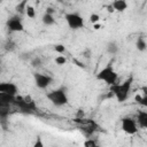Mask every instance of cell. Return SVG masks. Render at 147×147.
Instances as JSON below:
<instances>
[{
  "label": "cell",
  "instance_id": "cell-1",
  "mask_svg": "<svg viewBox=\"0 0 147 147\" xmlns=\"http://www.w3.org/2000/svg\"><path fill=\"white\" fill-rule=\"evenodd\" d=\"M132 83H133V76L131 75L123 83H121V84L119 83H116V84L109 86L110 87L109 91H111L114 93V96L117 99L118 102H124V101H126V99L130 95Z\"/></svg>",
  "mask_w": 147,
  "mask_h": 147
},
{
  "label": "cell",
  "instance_id": "cell-2",
  "mask_svg": "<svg viewBox=\"0 0 147 147\" xmlns=\"http://www.w3.org/2000/svg\"><path fill=\"white\" fill-rule=\"evenodd\" d=\"M96 79L98 80H102L105 82L107 85L111 86L114 84L117 83V79H118V75L117 72L114 70L113 65L110 63H108L105 68H102L98 74H96Z\"/></svg>",
  "mask_w": 147,
  "mask_h": 147
},
{
  "label": "cell",
  "instance_id": "cell-3",
  "mask_svg": "<svg viewBox=\"0 0 147 147\" xmlns=\"http://www.w3.org/2000/svg\"><path fill=\"white\" fill-rule=\"evenodd\" d=\"M46 98L56 107H61L68 103V95L65 92V88L60 87L56 90H53L46 94Z\"/></svg>",
  "mask_w": 147,
  "mask_h": 147
},
{
  "label": "cell",
  "instance_id": "cell-4",
  "mask_svg": "<svg viewBox=\"0 0 147 147\" xmlns=\"http://www.w3.org/2000/svg\"><path fill=\"white\" fill-rule=\"evenodd\" d=\"M68 26L72 30H77L84 26V20L78 13H68L64 15Z\"/></svg>",
  "mask_w": 147,
  "mask_h": 147
},
{
  "label": "cell",
  "instance_id": "cell-5",
  "mask_svg": "<svg viewBox=\"0 0 147 147\" xmlns=\"http://www.w3.org/2000/svg\"><path fill=\"white\" fill-rule=\"evenodd\" d=\"M121 127L122 130L126 133V134H136L138 132V125H137V122L132 118V117H123L121 119Z\"/></svg>",
  "mask_w": 147,
  "mask_h": 147
},
{
  "label": "cell",
  "instance_id": "cell-6",
  "mask_svg": "<svg viewBox=\"0 0 147 147\" xmlns=\"http://www.w3.org/2000/svg\"><path fill=\"white\" fill-rule=\"evenodd\" d=\"M14 105L17 106L18 109L22 110V111H24V113H30V111L36 110V103H34V101L28 102V101L24 99V96H22V95H17V94H16Z\"/></svg>",
  "mask_w": 147,
  "mask_h": 147
},
{
  "label": "cell",
  "instance_id": "cell-7",
  "mask_svg": "<svg viewBox=\"0 0 147 147\" xmlns=\"http://www.w3.org/2000/svg\"><path fill=\"white\" fill-rule=\"evenodd\" d=\"M33 79H34V84L38 88H46L48 87L52 83H53V78L48 75H44V74H39V72H36L33 74Z\"/></svg>",
  "mask_w": 147,
  "mask_h": 147
},
{
  "label": "cell",
  "instance_id": "cell-8",
  "mask_svg": "<svg viewBox=\"0 0 147 147\" xmlns=\"http://www.w3.org/2000/svg\"><path fill=\"white\" fill-rule=\"evenodd\" d=\"M7 28L13 32H22V31H24V25H23L22 21L16 16H14V17H11V18H9L7 21Z\"/></svg>",
  "mask_w": 147,
  "mask_h": 147
},
{
  "label": "cell",
  "instance_id": "cell-9",
  "mask_svg": "<svg viewBox=\"0 0 147 147\" xmlns=\"http://www.w3.org/2000/svg\"><path fill=\"white\" fill-rule=\"evenodd\" d=\"M0 92L11 94V95H16L17 92H18V88L14 83H1L0 84Z\"/></svg>",
  "mask_w": 147,
  "mask_h": 147
},
{
  "label": "cell",
  "instance_id": "cell-10",
  "mask_svg": "<svg viewBox=\"0 0 147 147\" xmlns=\"http://www.w3.org/2000/svg\"><path fill=\"white\" fill-rule=\"evenodd\" d=\"M15 96L16 95H11V94H7V93H1L0 92V105H3V106L14 105Z\"/></svg>",
  "mask_w": 147,
  "mask_h": 147
},
{
  "label": "cell",
  "instance_id": "cell-11",
  "mask_svg": "<svg viewBox=\"0 0 147 147\" xmlns=\"http://www.w3.org/2000/svg\"><path fill=\"white\" fill-rule=\"evenodd\" d=\"M137 122L139 127L142 129H147V111L145 110H140L137 114Z\"/></svg>",
  "mask_w": 147,
  "mask_h": 147
},
{
  "label": "cell",
  "instance_id": "cell-12",
  "mask_svg": "<svg viewBox=\"0 0 147 147\" xmlns=\"http://www.w3.org/2000/svg\"><path fill=\"white\" fill-rule=\"evenodd\" d=\"M111 6L114 7L115 11H119V13L125 11L126 8H127V3H126L125 0H114Z\"/></svg>",
  "mask_w": 147,
  "mask_h": 147
},
{
  "label": "cell",
  "instance_id": "cell-13",
  "mask_svg": "<svg viewBox=\"0 0 147 147\" xmlns=\"http://www.w3.org/2000/svg\"><path fill=\"white\" fill-rule=\"evenodd\" d=\"M41 21H42V23H44L45 25H48V26L55 24V18H54V16H53L52 14L45 13L44 16H42V18H41Z\"/></svg>",
  "mask_w": 147,
  "mask_h": 147
},
{
  "label": "cell",
  "instance_id": "cell-14",
  "mask_svg": "<svg viewBox=\"0 0 147 147\" xmlns=\"http://www.w3.org/2000/svg\"><path fill=\"white\" fill-rule=\"evenodd\" d=\"M136 47L139 52H145L147 49V42L145 41V39L142 37H139L137 39V42H136Z\"/></svg>",
  "mask_w": 147,
  "mask_h": 147
},
{
  "label": "cell",
  "instance_id": "cell-15",
  "mask_svg": "<svg viewBox=\"0 0 147 147\" xmlns=\"http://www.w3.org/2000/svg\"><path fill=\"white\" fill-rule=\"evenodd\" d=\"M118 49H119V48H118V46H117V44H116L115 41L108 42V45H107V52H108L109 54L115 55V54H117Z\"/></svg>",
  "mask_w": 147,
  "mask_h": 147
},
{
  "label": "cell",
  "instance_id": "cell-16",
  "mask_svg": "<svg viewBox=\"0 0 147 147\" xmlns=\"http://www.w3.org/2000/svg\"><path fill=\"white\" fill-rule=\"evenodd\" d=\"M25 14H26V16L29 18H34L36 17V9H34V7L31 6V5H28L26 9H25Z\"/></svg>",
  "mask_w": 147,
  "mask_h": 147
},
{
  "label": "cell",
  "instance_id": "cell-17",
  "mask_svg": "<svg viewBox=\"0 0 147 147\" xmlns=\"http://www.w3.org/2000/svg\"><path fill=\"white\" fill-rule=\"evenodd\" d=\"M26 2H28V0H23L21 3H18V5L15 7L16 11L20 13V14H24V13H25V9H26V6H28Z\"/></svg>",
  "mask_w": 147,
  "mask_h": 147
},
{
  "label": "cell",
  "instance_id": "cell-18",
  "mask_svg": "<svg viewBox=\"0 0 147 147\" xmlns=\"http://www.w3.org/2000/svg\"><path fill=\"white\" fill-rule=\"evenodd\" d=\"M85 147H98V142L93 139V138H87L85 141H84V144H83Z\"/></svg>",
  "mask_w": 147,
  "mask_h": 147
},
{
  "label": "cell",
  "instance_id": "cell-19",
  "mask_svg": "<svg viewBox=\"0 0 147 147\" xmlns=\"http://www.w3.org/2000/svg\"><path fill=\"white\" fill-rule=\"evenodd\" d=\"M55 63L59 64V65H63V64L67 63V59H65L63 55H57V56L55 57Z\"/></svg>",
  "mask_w": 147,
  "mask_h": 147
},
{
  "label": "cell",
  "instance_id": "cell-20",
  "mask_svg": "<svg viewBox=\"0 0 147 147\" xmlns=\"http://www.w3.org/2000/svg\"><path fill=\"white\" fill-rule=\"evenodd\" d=\"M54 51L59 54H63V53H65V47L62 44H57V45L54 46Z\"/></svg>",
  "mask_w": 147,
  "mask_h": 147
},
{
  "label": "cell",
  "instance_id": "cell-21",
  "mask_svg": "<svg viewBox=\"0 0 147 147\" xmlns=\"http://www.w3.org/2000/svg\"><path fill=\"white\" fill-rule=\"evenodd\" d=\"M99 20H100V16H99L98 14L93 13V14H91V15H90V22H91L92 24L98 23V22H99Z\"/></svg>",
  "mask_w": 147,
  "mask_h": 147
},
{
  "label": "cell",
  "instance_id": "cell-22",
  "mask_svg": "<svg viewBox=\"0 0 147 147\" xmlns=\"http://www.w3.org/2000/svg\"><path fill=\"white\" fill-rule=\"evenodd\" d=\"M40 64H41L40 57H34V59L31 61V65H32V67H39Z\"/></svg>",
  "mask_w": 147,
  "mask_h": 147
},
{
  "label": "cell",
  "instance_id": "cell-23",
  "mask_svg": "<svg viewBox=\"0 0 147 147\" xmlns=\"http://www.w3.org/2000/svg\"><path fill=\"white\" fill-rule=\"evenodd\" d=\"M33 147H44V144H42V141H41V138H37V140H36V142L33 144Z\"/></svg>",
  "mask_w": 147,
  "mask_h": 147
},
{
  "label": "cell",
  "instance_id": "cell-24",
  "mask_svg": "<svg viewBox=\"0 0 147 147\" xmlns=\"http://www.w3.org/2000/svg\"><path fill=\"white\" fill-rule=\"evenodd\" d=\"M139 105L142 106V107H145V108H147V95H142V99H141V101H140Z\"/></svg>",
  "mask_w": 147,
  "mask_h": 147
},
{
  "label": "cell",
  "instance_id": "cell-25",
  "mask_svg": "<svg viewBox=\"0 0 147 147\" xmlns=\"http://www.w3.org/2000/svg\"><path fill=\"white\" fill-rule=\"evenodd\" d=\"M141 99H142V95H140V94H136V96H134V101H136L137 103H140Z\"/></svg>",
  "mask_w": 147,
  "mask_h": 147
},
{
  "label": "cell",
  "instance_id": "cell-26",
  "mask_svg": "<svg viewBox=\"0 0 147 147\" xmlns=\"http://www.w3.org/2000/svg\"><path fill=\"white\" fill-rule=\"evenodd\" d=\"M102 28H103V26H102L101 24H99V23H94V24H93V29H94V30H100V29H102Z\"/></svg>",
  "mask_w": 147,
  "mask_h": 147
},
{
  "label": "cell",
  "instance_id": "cell-27",
  "mask_svg": "<svg viewBox=\"0 0 147 147\" xmlns=\"http://www.w3.org/2000/svg\"><path fill=\"white\" fill-rule=\"evenodd\" d=\"M107 10H108L109 13H114V11H115V9H114V7H113L111 5H109V6H107Z\"/></svg>",
  "mask_w": 147,
  "mask_h": 147
},
{
  "label": "cell",
  "instance_id": "cell-28",
  "mask_svg": "<svg viewBox=\"0 0 147 147\" xmlns=\"http://www.w3.org/2000/svg\"><path fill=\"white\" fill-rule=\"evenodd\" d=\"M46 13H47V14H52V15H53V13H54V9L49 7V8H47V9H46Z\"/></svg>",
  "mask_w": 147,
  "mask_h": 147
},
{
  "label": "cell",
  "instance_id": "cell-29",
  "mask_svg": "<svg viewBox=\"0 0 147 147\" xmlns=\"http://www.w3.org/2000/svg\"><path fill=\"white\" fill-rule=\"evenodd\" d=\"M141 91L144 92V95H147V86H144V87L141 88Z\"/></svg>",
  "mask_w": 147,
  "mask_h": 147
},
{
  "label": "cell",
  "instance_id": "cell-30",
  "mask_svg": "<svg viewBox=\"0 0 147 147\" xmlns=\"http://www.w3.org/2000/svg\"><path fill=\"white\" fill-rule=\"evenodd\" d=\"M55 1H61V0H55Z\"/></svg>",
  "mask_w": 147,
  "mask_h": 147
}]
</instances>
